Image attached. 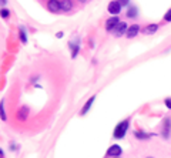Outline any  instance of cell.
<instances>
[{"mask_svg": "<svg viewBox=\"0 0 171 158\" xmlns=\"http://www.w3.org/2000/svg\"><path fill=\"white\" fill-rule=\"evenodd\" d=\"M128 127H130V118L121 121V123H118V124L115 125V128H114V134H113V135H114V138L115 140L124 138L126 133L128 131Z\"/></svg>", "mask_w": 171, "mask_h": 158, "instance_id": "cell-2", "label": "cell"}, {"mask_svg": "<svg viewBox=\"0 0 171 158\" xmlns=\"http://www.w3.org/2000/svg\"><path fill=\"white\" fill-rule=\"evenodd\" d=\"M63 36H64V33H63V31H57V34H56V37H57V39H61Z\"/></svg>", "mask_w": 171, "mask_h": 158, "instance_id": "cell-20", "label": "cell"}, {"mask_svg": "<svg viewBox=\"0 0 171 158\" xmlns=\"http://www.w3.org/2000/svg\"><path fill=\"white\" fill-rule=\"evenodd\" d=\"M0 158H4V152H3V150L0 148Z\"/></svg>", "mask_w": 171, "mask_h": 158, "instance_id": "cell-23", "label": "cell"}, {"mask_svg": "<svg viewBox=\"0 0 171 158\" xmlns=\"http://www.w3.org/2000/svg\"><path fill=\"white\" fill-rule=\"evenodd\" d=\"M127 24H126L124 22H120L117 26H115V29L113 30V33H114L115 37H121V36H124L126 33H127Z\"/></svg>", "mask_w": 171, "mask_h": 158, "instance_id": "cell-6", "label": "cell"}, {"mask_svg": "<svg viewBox=\"0 0 171 158\" xmlns=\"http://www.w3.org/2000/svg\"><path fill=\"white\" fill-rule=\"evenodd\" d=\"M146 158H154V157H146Z\"/></svg>", "mask_w": 171, "mask_h": 158, "instance_id": "cell-24", "label": "cell"}, {"mask_svg": "<svg viewBox=\"0 0 171 158\" xmlns=\"http://www.w3.org/2000/svg\"><path fill=\"white\" fill-rule=\"evenodd\" d=\"M137 13H138V12H137L136 7L131 6L130 9H128V12H127V17H130V19H134V17L137 16Z\"/></svg>", "mask_w": 171, "mask_h": 158, "instance_id": "cell-17", "label": "cell"}, {"mask_svg": "<svg viewBox=\"0 0 171 158\" xmlns=\"http://www.w3.org/2000/svg\"><path fill=\"white\" fill-rule=\"evenodd\" d=\"M10 150H12V151H16V144H14V143H12V147H10Z\"/></svg>", "mask_w": 171, "mask_h": 158, "instance_id": "cell-22", "label": "cell"}, {"mask_svg": "<svg viewBox=\"0 0 171 158\" xmlns=\"http://www.w3.org/2000/svg\"><path fill=\"white\" fill-rule=\"evenodd\" d=\"M0 6H7V2H4V0H0Z\"/></svg>", "mask_w": 171, "mask_h": 158, "instance_id": "cell-21", "label": "cell"}, {"mask_svg": "<svg viewBox=\"0 0 171 158\" xmlns=\"http://www.w3.org/2000/svg\"><path fill=\"white\" fill-rule=\"evenodd\" d=\"M154 134L151 133H144V131H134V137L137 140H150Z\"/></svg>", "mask_w": 171, "mask_h": 158, "instance_id": "cell-11", "label": "cell"}, {"mask_svg": "<svg viewBox=\"0 0 171 158\" xmlns=\"http://www.w3.org/2000/svg\"><path fill=\"white\" fill-rule=\"evenodd\" d=\"M118 23H120V19H118V17H110V19L106 22V30L107 31H113Z\"/></svg>", "mask_w": 171, "mask_h": 158, "instance_id": "cell-9", "label": "cell"}, {"mask_svg": "<svg viewBox=\"0 0 171 158\" xmlns=\"http://www.w3.org/2000/svg\"><path fill=\"white\" fill-rule=\"evenodd\" d=\"M27 115H29V107L27 105H23L22 108L19 110V113H17V118L22 120V121H24L26 118H27Z\"/></svg>", "mask_w": 171, "mask_h": 158, "instance_id": "cell-12", "label": "cell"}, {"mask_svg": "<svg viewBox=\"0 0 171 158\" xmlns=\"http://www.w3.org/2000/svg\"><path fill=\"white\" fill-rule=\"evenodd\" d=\"M74 3L70 2V0H54V2H49L47 3V7H49L50 12L53 13H61V12H68L72 10Z\"/></svg>", "mask_w": 171, "mask_h": 158, "instance_id": "cell-1", "label": "cell"}, {"mask_svg": "<svg viewBox=\"0 0 171 158\" xmlns=\"http://www.w3.org/2000/svg\"><path fill=\"white\" fill-rule=\"evenodd\" d=\"M0 118L3 121L7 120V115H6V111H4V100L0 101Z\"/></svg>", "mask_w": 171, "mask_h": 158, "instance_id": "cell-15", "label": "cell"}, {"mask_svg": "<svg viewBox=\"0 0 171 158\" xmlns=\"http://www.w3.org/2000/svg\"><path fill=\"white\" fill-rule=\"evenodd\" d=\"M164 22H167V23L171 22V9L167 10V13L164 14Z\"/></svg>", "mask_w": 171, "mask_h": 158, "instance_id": "cell-18", "label": "cell"}, {"mask_svg": "<svg viewBox=\"0 0 171 158\" xmlns=\"http://www.w3.org/2000/svg\"><path fill=\"white\" fill-rule=\"evenodd\" d=\"M138 33H140V26H138V24H131L130 27L127 29V33H126V36H127L128 39H134Z\"/></svg>", "mask_w": 171, "mask_h": 158, "instance_id": "cell-8", "label": "cell"}, {"mask_svg": "<svg viewBox=\"0 0 171 158\" xmlns=\"http://www.w3.org/2000/svg\"><path fill=\"white\" fill-rule=\"evenodd\" d=\"M0 17H2V19H9L10 17V10L6 9V7L0 9Z\"/></svg>", "mask_w": 171, "mask_h": 158, "instance_id": "cell-16", "label": "cell"}, {"mask_svg": "<svg viewBox=\"0 0 171 158\" xmlns=\"http://www.w3.org/2000/svg\"><path fill=\"white\" fill-rule=\"evenodd\" d=\"M121 154H123V148H121L120 145H117V144L111 145L109 150H107V157H114V158H118Z\"/></svg>", "mask_w": 171, "mask_h": 158, "instance_id": "cell-7", "label": "cell"}, {"mask_svg": "<svg viewBox=\"0 0 171 158\" xmlns=\"http://www.w3.org/2000/svg\"><path fill=\"white\" fill-rule=\"evenodd\" d=\"M94 100H96V96H91L90 98L87 100V103L83 105V108H81V111H80V114L81 115H86L88 113V110L91 108V105H93V103H94Z\"/></svg>", "mask_w": 171, "mask_h": 158, "instance_id": "cell-10", "label": "cell"}, {"mask_svg": "<svg viewBox=\"0 0 171 158\" xmlns=\"http://www.w3.org/2000/svg\"><path fill=\"white\" fill-rule=\"evenodd\" d=\"M170 134H171V118L170 117H165L164 120H163L161 135H163V138L168 140V138H170Z\"/></svg>", "mask_w": 171, "mask_h": 158, "instance_id": "cell-4", "label": "cell"}, {"mask_svg": "<svg viewBox=\"0 0 171 158\" xmlns=\"http://www.w3.org/2000/svg\"><path fill=\"white\" fill-rule=\"evenodd\" d=\"M164 104L168 110H171V97H167V98L164 100Z\"/></svg>", "mask_w": 171, "mask_h": 158, "instance_id": "cell-19", "label": "cell"}, {"mask_svg": "<svg viewBox=\"0 0 171 158\" xmlns=\"http://www.w3.org/2000/svg\"><path fill=\"white\" fill-rule=\"evenodd\" d=\"M121 2H117V0H114V2H110L109 6H107V12L110 13V14H113V17H117V14H120L121 13Z\"/></svg>", "mask_w": 171, "mask_h": 158, "instance_id": "cell-3", "label": "cell"}, {"mask_svg": "<svg viewBox=\"0 0 171 158\" xmlns=\"http://www.w3.org/2000/svg\"><path fill=\"white\" fill-rule=\"evenodd\" d=\"M68 47H70V51H72V59H76L80 51V39L78 37H74L70 40L68 43Z\"/></svg>", "mask_w": 171, "mask_h": 158, "instance_id": "cell-5", "label": "cell"}, {"mask_svg": "<svg viewBox=\"0 0 171 158\" xmlns=\"http://www.w3.org/2000/svg\"><path fill=\"white\" fill-rule=\"evenodd\" d=\"M158 30V24H148L144 27V34H154L156 31Z\"/></svg>", "mask_w": 171, "mask_h": 158, "instance_id": "cell-13", "label": "cell"}, {"mask_svg": "<svg viewBox=\"0 0 171 158\" xmlns=\"http://www.w3.org/2000/svg\"><path fill=\"white\" fill-rule=\"evenodd\" d=\"M19 37H20V41H22L23 44L27 43V33H26V29L22 27V26L19 27Z\"/></svg>", "mask_w": 171, "mask_h": 158, "instance_id": "cell-14", "label": "cell"}]
</instances>
